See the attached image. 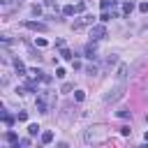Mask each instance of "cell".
I'll return each instance as SVG.
<instances>
[{
  "mask_svg": "<svg viewBox=\"0 0 148 148\" xmlns=\"http://www.w3.org/2000/svg\"><path fill=\"white\" fill-rule=\"evenodd\" d=\"M106 139H109V130L104 125H95L83 132V143H104Z\"/></svg>",
  "mask_w": 148,
  "mask_h": 148,
  "instance_id": "cell-1",
  "label": "cell"
},
{
  "mask_svg": "<svg viewBox=\"0 0 148 148\" xmlns=\"http://www.w3.org/2000/svg\"><path fill=\"white\" fill-rule=\"evenodd\" d=\"M123 95H125V83H123V81H118V86H116V88H111V90L104 95V104H116Z\"/></svg>",
  "mask_w": 148,
  "mask_h": 148,
  "instance_id": "cell-2",
  "label": "cell"
},
{
  "mask_svg": "<svg viewBox=\"0 0 148 148\" xmlns=\"http://www.w3.org/2000/svg\"><path fill=\"white\" fill-rule=\"evenodd\" d=\"M92 21H95L92 14H83V16L74 23V30H81V28H86V25H92Z\"/></svg>",
  "mask_w": 148,
  "mask_h": 148,
  "instance_id": "cell-3",
  "label": "cell"
},
{
  "mask_svg": "<svg viewBox=\"0 0 148 148\" xmlns=\"http://www.w3.org/2000/svg\"><path fill=\"white\" fill-rule=\"evenodd\" d=\"M23 25H25L28 30H35V32H46V30H49L46 23H37V21H25Z\"/></svg>",
  "mask_w": 148,
  "mask_h": 148,
  "instance_id": "cell-4",
  "label": "cell"
},
{
  "mask_svg": "<svg viewBox=\"0 0 148 148\" xmlns=\"http://www.w3.org/2000/svg\"><path fill=\"white\" fill-rule=\"evenodd\" d=\"M106 35V28L104 25H90V37L92 39H102Z\"/></svg>",
  "mask_w": 148,
  "mask_h": 148,
  "instance_id": "cell-5",
  "label": "cell"
},
{
  "mask_svg": "<svg viewBox=\"0 0 148 148\" xmlns=\"http://www.w3.org/2000/svg\"><path fill=\"white\" fill-rule=\"evenodd\" d=\"M86 58H90V60H95V58H97V49H95L92 44H88V46H86Z\"/></svg>",
  "mask_w": 148,
  "mask_h": 148,
  "instance_id": "cell-6",
  "label": "cell"
},
{
  "mask_svg": "<svg viewBox=\"0 0 148 148\" xmlns=\"http://www.w3.org/2000/svg\"><path fill=\"white\" fill-rule=\"evenodd\" d=\"M125 76H127V65H120L118 72H116V79L118 81H125Z\"/></svg>",
  "mask_w": 148,
  "mask_h": 148,
  "instance_id": "cell-7",
  "label": "cell"
},
{
  "mask_svg": "<svg viewBox=\"0 0 148 148\" xmlns=\"http://www.w3.org/2000/svg\"><path fill=\"white\" fill-rule=\"evenodd\" d=\"M118 0H102V12H109L111 7H116Z\"/></svg>",
  "mask_w": 148,
  "mask_h": 148,
  "instance_id": "cell-8",
  "label": "cell"
},
{
  "mask_svg": "<svg viewBox=\"0 0 148 148\" xmlns=\"http://www.w3.org/2000/svg\"><path fill=\"white\" fill-rule=\"evenodd\" d=\"M14 67H16V72H18V74H21V76H23V74H25V65H23V62H21V60H14Z\"/></svg>",
  "mask_w": 148,
  "mask_h": 148,
  "instance_id": "cell-9",
  "label": "cell"
},
{
  "mask_svg": "<svg viewBox=\"0 0 148 148\" xmlns=\"http://www.w3.org/2000/svg\"><path fill=\"white\" fill-rule=\"evenodd\" d=\"M51 141H53V132H44V134H42V143L46 146V143H51Z\"/></svg>",
  "mask_w": 148,
  "mask_h": 148,
  "instance_id": "cell-10",
  "label": "cell"
},
{
  "mask_svg": "<svg viewBox=\"0 0 148 148\" xmlns=\"http://www.w3.org/2000/svg\"><path fill=\"white\" fill-rule=\"evenodd\" d=\"M62 14H67V16H72V14H76V5H67V7L62 9Z\"/></svg>",
  "mask_w": 148,
  "mask_h": 148,
  "instance_id": "cell-11",
  "label": "cell"
},
{
  "mask_svg": "<svg viewBox=\"0 0 148 148\" xmlns=\"http://www.w3.org/2000/svg\"><path fill=\"white\" fill-rule=\"evenodd\" d=\"M5 139H7V143H16V141H18V136H16L14 132H7V134H5Z\"/></svg>",
  "mask_w": 148,
  "mask_h": 148,
  "instance_id": "cell-12",
  "label": "cell"
},
{
  "mask_svg": "<svg viewBox=\"0 0 148 148\" xmlns=\"http://www.w3.org/2000/svg\"><path fill=\"white\" fill-rule=\"evenodd\" d=\"M74 99H76V102H83V99H86V92H83V90H76V92H74Z\"/></svg>",
  "mask_w": 148,
  "mask_h": 148,
  "instance_id": "cell-13",
  "label": "cell"
},
{
  "mask_svg": "<svg viewBox=\"0 0 148 148\" xmlns=\"http://www.w3.org/2000/svg\"><path fill=\"white\" fill-rule=\"evenodd\" d=\"M86 72H88L90 76H95V74H97V65H88V67H86Z\"/></svg>",
  "mask_w": 148,
  "mask_h": 148,
  "instance_id": "cell-14",
  "label": "cell"
},
{
  "mask_svg": "<svg viewBox=\"0 0 148 148\" xmlns=\"http://www.w3.org/2000/svg\"><path fill=\"white\" fill-rule=\"evenodd\" d=\"M132 9H134V5H132V2H125V5H123V12H125V14H130Z\"/></svg>",
  "mask_w": 148,
  "mask_h": 148,
  "instance_id": "cell-15",
  "label": "cell"
},
{
  "mask_svg": "<svg viewBox=\"0 0 148 148\" xmlns=\"http://www.w3.org/2000/svg\"><path fill=\"white\" fill-rule=\"evenodd\" d=\"M99 18L106 23V21H111V18H113V14H109V12H102V16H99Z\"/></svg>",
  "mask_w": 148,
  "mask_h": 148,
  "instance_id": "cell-16",
  "label": "cell"
},
{
  "mask_svg": "<svg viewBox=\"0 0 148 148\" xmlns=\"http://www.w3.org/2000/svg\"><path fill=\"white\" fill-rule=\"evenodd\" d=\"M60 56H62V58H67V60H72V58H74V56H72V53H69V51H67L65 46H62V51H60Z\"/></svg>",
  "mask_w": 148,
  "mask_h": 148,
  "instance_id": "cell-17",
  "label": "cell"
},
{
  "mask_svg": "<svg viewBox=\"0 0 148 148\" xmlns=\"http://www.w3.org/2000/svg\"><path fill=\"white\" fill-rule=\"evenodd\" d=\"M116 62H118L116 56H109V58H106V67H111V65H116Z\"/></svg>",
  "mask_w": 148,
  "mask_h": 148,
  "instance_id": "cell-18",
  "label": "cell"
},
{
  "mask_svg": "<svg viewBox=\"0 0 148 148\" xmlns=\"http://www.w3.org/2000/svg\"><path fill=\"white\" fill-rule=\"evenodd\" d=\"M37 132H39V125H30V127H28V134H32V136H35Z\"/></svg>",
  "mask_w": 148,
  "mask_h": 148,
  "instance_id": "cell-19",
  "label": "cell"
},
{
  "mask_svg": "<svg viewBox=\"0 0 148 148\" xmlns=\"http://www.w3.org/2000/svg\"><path fill=\"white\" fill-rule=\"evenodd\" d=\"M65 74H67V72H65L62 67H58V69H56V76H58V79H65Z\"/></svg>",
  "mask_w": 148,
  "mask_h": 148,
  "instance_id": "cell-20",
  "label": "cell"
},
{
  "mask_svg": "<svg viewBox=\"0 0 148 148\" xmlns=\"http://www.w3.org/2000/svg\"><path fill=\"white\" fill-rule=\"evenodd\" d=\"M2 120H5V125H7V127L14 123V120H12V116H7V113H2Z\"/></svg>",
  "mask_w": 148,
  "mask_h": 148,
  "instance_id": "cell-21",
  "label": "cell"
},
{
  "mask_svg": "<svg viewBox=\"0 0 148 148\" xmlns=\"http://www.w3.org/2000/svg\"><path fill=\"white\" fill-rule=\"evenodd\" d=\"M118 116H120V118H130V111H127V109H120Z\"/></svg>",
  "mask_w": 148,
  "mask_h": 148,
  "instance_id": "cell-22",
  "label": "cell"
},
{
  "mask_svg": "<svg viewBox=\"0 0 148 148\" xmlns=\"http://www.w3.org/2000/svg\"><path fill=\"white\" fill-rule=\"evenodd\" d=\"M32 14H35V16H39V14H42V7H37V5H35V7H32Z\"/></svg>",
  "mask_w": 148,
  "mask_h": 148,
  "instance_id": "cell-23",
  "label": "cell"
},
{
  "mask_svg": "<svg viewBox=\"0 0 148 148\" xmlns=\"http://www.w3.org/2000/svg\"><path fill=\"white\" fill-rule=\"evenodd\" d=\"M120 134H125V136H127V134H132V130H130V127H120Z\"/></svg>",
  "mask_w": 148,
  "mask_h": 148,
  "instance_id": "cell-24",
  "label": "cell"
},
{
  "mask_svg": "<svg viewBox=\"0 0 148 148\" xmlns=\"http://www.w3.org/2000/svg\"><path fill=\"white\" fill-rule=\"evenodd\" d=\"M18 143H21V146H23V148H28V146H30V139H21V141H18Z\"/></svg>",
  "mask_w": 148,
  "mask_h": 148,
  "instance_id": "cell-25",
  "label": "cell"
},
{
  "mask_svg": "<svg viewBox=\"0 0 148 148\" xmlns=\"http://www.w3.org/2000/svg\"><path fill=\"white\" fill-rule=\"evenodd\" d=\"M139 9H141V12H148V2H141V5H139Z\"/></svg>",
  "mask_w": 148,
  "mask_h": 148,
  "instance_id": "cell-26",
  "label": "cell"
}]
</instances>
